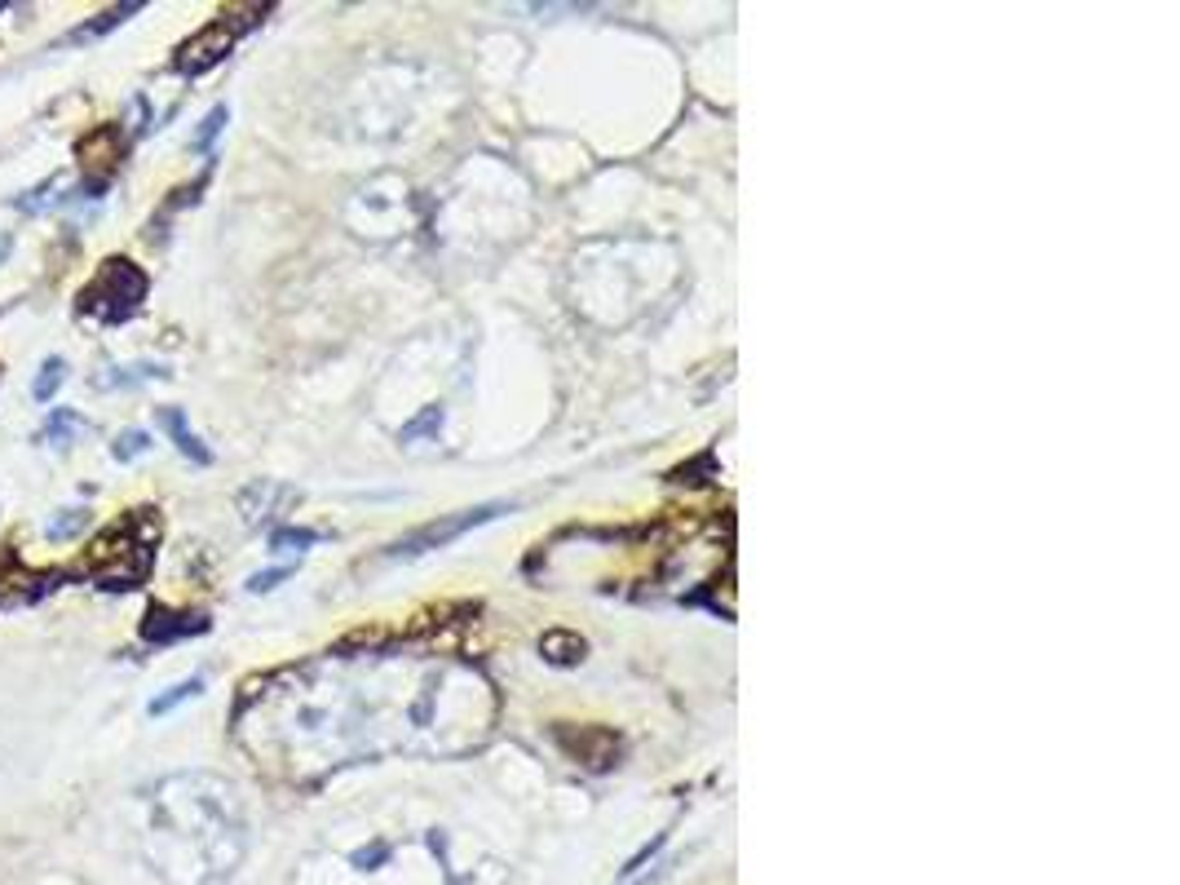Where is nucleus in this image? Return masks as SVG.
Wrapping results in <instances>:
<instances>
[{
  "mask_svg": "<svg viewBox=\"0 0 1180 885\" xmlns=\"http://www.w3.org/2000/svg\"><path fill=\"white\" fill-rule=\"evenodd\" d=\"M155 833H186L191 850L200 854L204 872H230L239 859V820H234V801L230 788L217 779H168L155 792Z\"/></svg>",
  "mask_w": 1180,
  "mask_h": 885,
  "instance_id": "obj_1",
  "label": "nucleus"
},
{
  "mask_svg": "<svg viewBox=\"0 0 1180 885\" xmlns=\"http://www.w3.org/2000/svg\"><path fill=\"white\" fill-rule=\"evenodd\" d=\"M159 540V518L150 510H133L116 531H107L89 549V567L103 589H133L150 572V545Z\"/></svg>",
  "mask_w": 1180,
  "mask_h": 885,
  "instance_id": "obj_2",
  "label": "nucleus"
},
{
  "mask_svg": "<svg viewBox=\"0 0 1180 885\" xmlns=\"http://www.w3.org/2000/svg\"><path fill=\"white\" fill-rule=\"evenodd\" d=\"M142 297H146V275L129 258H111V262H103L94 284L80 292V310L103 319V324H124V319L137 314Z\"/></svg>",
  "mask_w": 1180,
  "mask_h": 885,
  "instance_id": "obj_3",
  "label": "nucleus"
},
{
  "mask_svg": "<svg viewBox=\"0 0 1180 885\" xmlns=\"http://www.w3.org/2000/svg\"><path fill=\"white\" fill-rule=\"evenodd\" d=\"M266 10H270V5H248V10H230V14L213 19L208 27H200V32L178 49L173 67H178L182 75H204L208 67H217V62L239 45L243 32H252V27L262 23Z\"/></svg>",
  "mask_w": 1180,
  "mask_h": 885,
  "instance_id": "obj_4",
  "label": "nucleus"
},
{
  "mask_svg": "<svg viewBox=\"0 0 1180 885\" xmlns=\"http://www.w3.org/2000/svg\"><path fill=\"white\" fill-rule=\"evenodd\" d=\"M499 514H509V505L460 510V514H451V518H443V523H430V527L411 531L407 540H398V545L389 549V558H420V553H430V549H443V545H451L456 536H465V531H473V527H482V523H491V518H499Z\"/></svg>",
  "mask_w": 1180,
  "mask_h": 885,
  "instance_id": "obj_5",
  "label": "nucleus"
},
{
  "mask_svg": "<svg viewBox=\"0 0 1180 885\" xmlns=\"http://www.w3.org/2000/svg\"><path fill=\"white\" fill-rule=\"evenodd\" d=\"M208 633V615L204 611H173V607H150L146 620H142V637L155 642V647H168V642H182V637H200Z\"/></svg>",
  "mask_w": 1180,
  "mask_h": 885,
  "instance_id": "obj_6",
  "label": "nucleus"
},
{
  "mask_svg": "<svg viewBox=\"0 0 1180 885\" xmlns=\"http://www.w3.org/2000/svg\"><path fill=\"white\" fill-rule=\"evenodd\" d=\"M159 421H164V430L173 434V443L182 447V456H191L195 465H213V452L200 443V434L186 426V412L182 408H159Z\"/></svg>",
  "mask_w": 1180,
  "mask_h": 885,
  "instance_id": "obj_7",
  "label": "nucleus"
},
{
  "mask_svg": "<svg viewBox=\"0 0 1180 885\" xmlns=\"http://www.w3.org/2000/svg\"><path fill=\"white\" fill-rule=\"evenodd\" d=\"M540 651L553 660V665H579L583 651H588V642L579 633H566V629H553L540 637Z\"/></svg>",
  "mask_w": 1180,
  "mask_h": 885,
  "instance_id": "obj_8",
  "label": "nucleus"
},
{
  "mask_svg": "<svg viewBox=\"0 0 1180 885\" xmlns=\"http://www.w3.org/2000/svg\"><path fill=\"white\" fill-rule=\"evenodd\" d=\"M84 434V417H75V412H53L49 421H45V430H40V439L45 443H53V447H71L75 439Z\"/></svg>",
  "mask_w": 1180,
  "mask_h": 885,
  "instance_id": "obj_9",
  "label": "nucleus"
},
{
  "mask_svg": "<svg viewBox=\"0 0 1180 885\" xmlns=\"http://www.w3.org/2000/svg\"><path fill=\"white\" fill-rule=\"evenodd\" d=\"M310 545H318V531H310V527H279L270 536V549L275 553H305Z\"/></svg>",
  "mask_w": 1180,
  "mask_h": 885,
  "instance_id": "obj_10",
  "label": "nucleus"
},
{
  "mask_svg": "<svg viewBox=\"0 0 1180 885\" xmlns=\"http://www.w3.org/2000/svg\"><path fill=\"white\" fill-rule=\"evenodd\" d=\"M62 381H67V363H62V359H45V368H40V376H36V385H32L36 404H49Z\"/></svg>",
  "mask_w": 1180,
  "mask_h": 885,
  "instance_id": "obj_11",
  "label": "nucleus"
},
{
  "mask_svg": "<svg viewBox=\"0 0 1180 885\" xmlns=\"http://www.w3.org/2000/svg\"><path fill=\"white\" fill-rule=\"evenodd\" d=\"M204 691V678H191V682H182V686H168V695H159V699H150V717H164L168 708H178V704H186V699H195Z\"/></svg>",
  "mask_w": 1180,
  "mask_h": 885,
  "instance_id": "obj_12",
  "label": "nucleus"
},
{
  "mask_svg": "<svg viewBox=\"0 0 1180 885\" xmlns=\"http://www.w3.org/2000/svg\"><path fill=\"white\" fill-rule=\"evenodd\" d=\"M84 523H89V514H84V510H58V514L49 518L45 536H49V540H67V536L84 531Z\"/></svg>",
  "mask_w": 1180,
  "mask_h": 885,
  "instance_id": "obj_13",
  "label": "nucleus"
},
{
  "mask_svg": "<svg viewBox=\"0 0 1180 885\" xmlns=\"http://www.w3.org/2000/svg\"><path fill=\"white\" fill-rule=\"evenodd\" d=\"M116 461H133V456H142V452H150V434L146 430H124L120 439H116Z\"/></svg>",
  "mask_w": 1180,
  "mask_h": 885,
  "instance_id": "obj_14",
  "label": "nucleus"
},
{
  "mask_svg": "<svg viewBox=\"0 0 1180 885\" xmlns=\"http://www.w3.org/2000/svg\"><path fill=\"white\" fill-rule=\"evenodd\" d=\"M221 124H226V107H213V111L204 116V129L195 133V146H200V151H208V142L221 133Z\"/></svg>",
  "mask_w": 1180,
  "mask_h": 885,
  "instance_id": "obj_15",
  "label": "nucleus"
},
{
  "mask_svg": "<svg viewBox=\"0 0 1180 885\" xmlns=\"http://www.w3.org/2000/svg\"><path fill=\"white\" fill-rule=\"evenodd\" d=\"M137 10H142V5H137V0H133V5H120V10H111V14H98V23H89V27H84L80 36H98V32H107V27L124 23V14H137Z\"/></svg>",
  "mask_w": 1180,
  "mask_h": 885,
  "instance_id": "obj_16",
  "label": "nucleus"
},
{
  "mask_svg": "<svg viewBox=\"0 0 1180 885\" xmlns=\"http://www.w3.org/2000/svg\"><path fill=\"white\" fill-rule=\"evenodd\" d=\"M288 576H292V567H275V572L252 576V581H248V589H252V594H270V589H275L279 581H288Z\"/></svg>",
  "mask_w": 1180,
  "mask_h": 885,
  "instance_id": "obj_17",
  "label": "nucleus"
},
{
  "mask_svg": "<svg viewBox=\"0 0 1180 885\" xmlns=\"http://www.w3.org/2000/svg\"><path fill=\"white\" fill-rule=\"evenodd\" d=\"M434 426H438V408H430L420 421H411V426L402 430V439H416V434H425V430H434Z\"/></svg>",
  "mask_w": 1180,
  "mask_h": 885,
  "instance_id": "obj_18",
  "label": "nucleus"
}]
</instances>
